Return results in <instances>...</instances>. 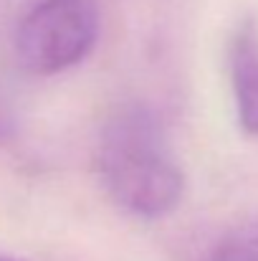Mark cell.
I'll return each mask as SVG.
<instances>
[{
    "label": "cell",
    "mask_w": 258,
    "mask_h": 261,
    "mask_svg": "<svg viewBox=\"0 0 258 261\" xmlns=\"http://www.w3.org/2000/svg\"><path fill=\"white\" fill-rule=\"evenodd\" d=\"M99 36L96 10L89 0H41L15 31V59L36 76L61 74L94 48Z\"/></svg>",
    "instance_id": "obj_2"
},
{
    "label": "cell",
    "mask_w": 258,
    "mask_h": 261,
    "mask_svg": "<svg viewBox=\"0 0 258 261\" xmlns=\"http://www.w3.org/2000/svg\"><path fill=\"white\" fill-rule=\"evenodd\" d=\"M5 129H8V107H5V96L0 89V137L5 135Z\"/></svg>",
    "instance_id": "obj_5"
},
{
    "label": "cell",
    "mask_w": 258,
    "mask_h": 261,
    "mask_svg": "<svg viewBox=\"0 0 258 261\" xmlns=\"http://www.w3.org/2000/svg\"><path fill=\"white\" fill-rule=\"evenodd\" d=\"M228 59L238 122L248 135H258V25L251 18L233 33Z\"/></svg>",
    "instance_id": "obj_3"
},
{
    "label": "cell",
    "mask_w": 258,
    "mask_h": 261,
    "mask_svg": "<svg viewBox=\"0 0 258 261\" xmlns=\"http://www.w3.org/2000/svg\"><path fill=\"white\" fill-rule=\"evenodd\" d=\"M0 261H10V259H3V256H0Z\"/></svg>",
    "instance_id": "obj_6"
},
{
    "label": "cell",
    "mask_w": 258,
    "mask_h": 261,
    "mask_svg": "<svg viewBox=\"0 0 258 261\" xmlns=\"http://www.w3.org/2000/svg\"><path fill=\"white\" fill-rule=\"evenodd\" d=\"M208 261H258V216L225 233Z\"/></svg>",
    "instance_id": "obj_4"
},
{
    "label": "cell",
    "mask_w": 258,
    "mask_h": 261,
    "mask_svg": "<svg viewBox=\"0 0 258 261\" xmlns=\"http://www.w3.org/2000/svg\"><path fill=\"white\" fill-rule=\"evenodd\" d=\"M96 163L109 195L132 216H167L182 198L185 175L157 114L142 104L122 107L106 119Z\"/></svg>",
    "instance_id": "obj_1"
}]
</instances>
